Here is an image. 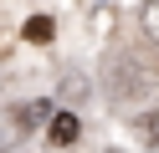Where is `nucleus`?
Instances as JSON below:
<instances>
[{"instance_id":"1","label":"nucleus","mask_w":159,"mask_h":153,"mask_svg":"<svg viewBox=\"0 0 159 153\" xmlns=\"http://www.w3.org/2000/svg\"><path fill=\"white\" fill-rule=\"evenodd\" d=\"M77 133H82V122L72 112H57L52 117V143H77Z\"/></svg>"},{"instance_id":"2","label":"nucleus","mask_w":159,"mask_h":153,"mask_svg":"<svg viewBox=\"0 0 159 153\" xmlns=\"http://www.w3.org/2000/svg\"><path fill=\"white\" fill-rule=\"evenodd\" d=\"M139 26H144V41H154V46H159V0H144Z\"/></svg>"},{"instance_id":"3","label":"nucleus","mask_w":159,"mask_h":153,"mask_svg":"<svg viewBox=\"0 0 159 153\" xmlns=\"http://www.w3.org/2000/svg\"><path fill=\"white\" fill-rule=\"evenodd\" d=\"M46 117H52V102H26V107L16 112L21 128H36V122H46Z\"/></svg>"},{"instance_id":"4","label":"nucleus","mask_w":159,"mask_h":153,"mask_svg":"<svg viewBox=\"0 0 159 153\" xmlns=\"http://www.w3.org/2000/svg\"><path fill=\"white\" fill-rule=\"evenodd\" d=\"M139 133H144V143H149V148H159V107L139 117Z\"/></svg>"},{"instance_id":"5","label":"nucleus","mask_w":159,"mask_h":153,"mask_svg":"<svg viewBox=\"0 0 159 153\" xmlns=\"http://www.w3.org/2000/svg\"><path fill=\"white\" fill-rule=\"evenodd\" d=\"M26 41H52V20H46V15H31V20H26Z\"/></svg>"},{"instance_id":"6","label":"nucleus","mask_w":159,"mask_h":153,"mask_svg":"<svg viewBox=\"0 0 159 153\" xmlns=\"http://www.w3.org/2000/svg\"><path fill=\"white\" fill-rule=\"evenodd\" d=\"M62 92H67V102H77V97L87 92V82H82V77H67V82H62Z\"/></svg>"},{"instance_id":"7","label":"nucleus","mask_w":159,"mask_h":153,"mask_svg":"<svg viewBox=\"0 0 159 153\" xmlns=\"http://www.w3.org/2000/svg\"><path fill=\"white\" fill-rule=\"evenodd\" d=\"M103 153H123V148H103Z\"/></svg>"}]
</instances>
